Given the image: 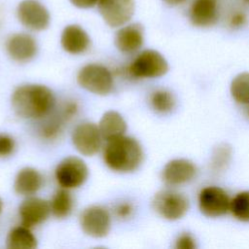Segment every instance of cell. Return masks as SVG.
<instances>
[{
  "mask_svg": "<svg viewBox=\"0 0 249 249\" xmlns=\"http://www.w3.org/2000/svg\"><path fill=\"white\" fill-rule=\"evenodd\" d=\"M243 1H245L246 3H248V4H249V0H243Z\"/></svg>",
  "mask_w": 249,
  "mask_h": 249,
  "instance_id": "36",
  "label": "cell"
},
{
  "mask_svg": "<svg viewBox=\"0 0 249 249\" xmlns=\"http://www.w3.org/2000/svg\"><path fill=\"white\" fill-rule=\"evenodd\" d=\"M51 206L43 198L30 196L22 201L18 213L23 226L32 228L43 223L50 215Z\"/></svg>",
  "mask_w": 249,
  "mask_h": 249,
  "instance_id": "15",
  "label": "cell"
},
{
  "mask_svg": "<svg viewBox=\"0 0 249 249\" xmlns=\"http://www.w3.org/2000/svg\"><path fill=\"white\" fill-rule=\"evenodd\" d=\"M52 213L59 219L67 217L73 207V198L67 189L57 191L50 203Z\"/></svg>",
  "mask_w": 249,
  "mask_h": 249,
  "instance_id": "23",
  "label": "cell"
},
{
  "mask_svg": "<svg viewBox=\"0 0 249 249\" xmlns=\"http://www.w3.org/2000/svg\"><path fill=\"white\" fill-rule=\"evenodd\" d=\"M232 151L231 146L228 144L218 145L212 154L211 157V168L215 172H223L227 169L231 159Z\"/></svg>",
  "mask_w": 249,
  "mask_h": 249,
  "instance_id": "25",
  "label": "cell"
},
{
  "mask_svg": "<svg viewBox=\"0 0 249 249\" xmlns=\"http://www.w3.org/2000/svg\"><path fill=\"white\" fill-rule=\"evenodd\" d=\"M196 174L197 167L192 160L179 158L169 160L164 165L161 178L166 185L180 186L193 181Z\"/></svg>",
  "mask_w": 249,
  "mask_h": 249,
  "instance_id": "12",
  "label": "cell"
},
{
  "mask_svg": "<svg viewBox=\"0 0 249 249\" xmlns=\"http://www.w3.org/2000/svg\"><path fill=\"white\" fill-rule=\"evenodd\" d=\"M116 215L119 218L122 219H126L128 217L131 216L132 212H133V207L130 203L128 202H124V203H120L117 205L116 209H115Z\"/></svg>",
  "mask_w": 249,
  "mask_h": 249,
  "instance_id": "30",
  "label": "cell"
},
{
  "mask_svg": "<svg viewBox=\"0 0 249 249\" xmlns=\"http://www.w3.org/2000/svg\"><path fill=\"white\" fill-rule=\"evenodd\" d=\"M168 71V63L156 50L141 52L129 64L127 72L135 78H159Z\"/></svg>",
  "mask_w": 249,
  "mask_h": 249,
  "instance_id": "4",
  "label": "cell"
},
{
  "mask_svg": "<svg viewBox=\"0 0 249 249\" xmlns=\"http://www.w3.org/2000/svg\"><path fill=\"white\" fill-rule=\"evenodd\" d=\"M16 148L15 140L6 133H0V158L11 156Z\"/></svg>",
  "mask_w": 249,
  "mask_h": 249,
  "instance_id": "27",
  "label": "cell"
},
{
  "mask_svg": "<svg viewBox=\"0 0 249 249\" xmlns=\"http://www.w3.org/2000/svg\"><path fill=\"white\" fill-rule=\"evenodd\" d=\"M149 102L153 110L160 114L171 112L176 105V99L173 93L165 89L154 90L150 95Z\"/></svg>",
  "mask_w": 249,
  "mask_h": 249,
  "instance_id": "22",
  "label": "cell"
},
{
  "mask_svg": "<svg viewBox=\"0 0 249 249\" xmlns=\"http://www.w3.org/2000/svg\"><path fill=\"white\" fill-rule=\"evenodd\" d=\"M152 206L161 218L176 221L183 218L188 212L190 202L182 193L174 190H162L155 195Z\"/></svg>",
  "mask_w": 249,
  "mask_h": 249,
  "instance_id": "3",
  "label": "cell"
},
{
  "mask_svg": "<svg viewBox=\"0 0 249 249\" xmlns=\"http://www.w3.org/2000/svg\"><path fill=\"white\" fill-rule=\"evenodd\" d=\"M102 139L98 125L92 123L78 124L72 133V143L75 149L87 157L93 156L99 151Z\"/></svg>",
  "mask_w": 249,
  "mask_h": 249,
  "instance_id": "11",
  "label": "cell"
},
{
  "mask_svg": "<svg viewBox=\"0 0 249 249\" xmlns=\"http://www.w3.org/2000/svg\"><path fill=\"white\" fill-rule=\"evenodd\" d=\"M246 21H247L246 15L240 11L232 13L229 18V25L233 29L242 27L246 23Z\"/></svg>",
  "mask_w": 249,
  "mask_h": 249,
  "instance_id": "29",
  "label": "cell"
},
{
  "mask_svg": "<svg viewBox=\"0 0 249 249\" xmlns=\"http://www.w3.org/2000/svg\"><path fill=\"white\" fill-rule=\"evenodd\" d=\"M231 95L233 100L241 105H249V72L237 74L230 86Z\"/></svg>",
  "mask_w": 249,
  "mask_h": 249,
  "instance_id": "21",
  "label": "cell"
},
{
  "mask_svg": "<svg viewBox=\"0 0 249 249\" xmlns=\"http://www.w3.org/2000/svg\"><path fill=\"white\" fill-rule=\"evenodd\" d=\"M77 81L83 89L98 95L109 94L114 85L113 76L108 68L95 63L82 67L78 73Z\"/></svg>",
  "mask_w": 249,
  "mask_h": 249,
  "instance_id": "5",
  "label": "cell"
},
{
  "mask_svg": "<svg viewBox=\"0 0 249 249\" xmlns=\"http://www.w3.org/2000/svg\"><path fill=\"white\" fill-rule=\"evenodd\" d=\"M77 111H78L77 103L73 102V101H69V102L65 103V105L62 107L61 113L65 117V119L68 121V120L72 119L77 114Z\"/></svg>",
  "mask_w": 249,
  "mask_h": 249,
  "instance_id": "31",
  "label": "cell"
},
{
  "mask_svg": "<svg viewBox=\"0 0 249 249\" xmlns=\"http://www.w3.org/2000/svg\"><path fill=\"white\" fill-rule=\"evenodd\" d=\"M43 185L41 173L33 167L21 168L14 182V189L20 196H31L37 193Z\"/></svg>",
  "mask_w": 249,
  "mask_h": 249,
  "instance_id": "18",
  "label": "cell"
},
{
  "mask_svg": "<svg viewBox=\"0 0 249 249\" xmlns=\"http://www.w3.org/2000/svg\"><path fill=\"white\" fill-rule=\"evenodd\" d=\"M144 43V28L140 23H129L121 26L115 36L117 49L124 53L137 52Z\"/></svg>",
  "mask_w": 249,
  "mask_h": 249,
  "instance_id": "16",
  "label": "cell"
},
{
  "mask_svg": "<svg viewBox=\"0 0 249 249\" xmlns=\"http://www.w3.org/2000/svg\"><path fill=\"white\" fill-rule=\"evenodd\" d=\"M70 3L80 9H89L97 5L99 0H69Z\"/></svg>",
  "mask_w": 249,
  "mask_h": 249,
  "instance_id": "32",
  "label": "cell"
},
{
  "mask_svg": "<svg viewBox=\"0 0 249 249\" xmlns=\"http://www.w3.org/2000/svg\"><path fill=\"white\" fill-rule=\"evenodd\" d=\"M60 44L66 53L79 54L89 49L90 39L82 26L78 24H68L61 32Z\"/></svg>",
  "mask_w": 249,
  "mask_h": 249,
  "instance_id": "17",
  "label": "cell"
},
{
  "mask_svg": "<svg viewBox=\"0 0 249 249\" xmlns=\"http://www.w3.org/2000/svg\"><path fill=\"white\" fill-rule=\"evenodd\" d=\"M7 247L11 249H34L37 239L29 228L18 226L13 228L7 236Z\"/></svg>",
  "mask_w": 249,
  "mask_h": 249,
  "instance_id": "20",
  "label": "cell"
},
{
  "mask_svg": "<svg viewBox=\"0 0 249 249\" xmlns=\"http://www.w3.org/2000/svg\"><path fill=\"white\" fill-rule=\"evenodd\" d=\"M2 209H3V201H2V199L0 198V214H1V212H2Z\"/></svg>",
  "mask_w": 249,
  "mask_h": 249,
  "instance_id": "34",
  "label": "cell"
},
{
  "mask_svg": "<svg viewBox=\"0 0 249 249\" xmlns=\"http://www.w3.org/2000/svg\"><path fill=\"white\" fill-rule=\"evenodd\" d=\"M67 122L65 117L60 112L59 117L54 116L45 122L40 127V134L43 138L48 140L55 139L62 131L64 123Z\"/></svg>",
  "mask_w": 249,
  "mask_h": 249,
  "instance_id": "26",
  "label": "cell"
},
{
  "mask_svg": "<svg viewBox=\"0 0 249 249\" xmlns=\"http://www.w3.org/2000/svg\"><path fill=\"white\" fill-rule=\"evenodd\" d=\"M163 3H165L166 5L168 6H171V7H176V6H179V5H182L184 4L187 0H161Z\"/></svg>",
  "mask_w": 249,
  "mask_h": 249,
  "instance_id": "33",
  "label": "cell"
},
{
  "mask_svg": "<svg viewBox=\"0 0 249 249\" xmlns=\"http://www.w3.org/2000/svg\"><path fill=\"white\" fill-rule=\"evenodd\" d=\"M20 24L31 31H43L51 22V15L47 7L39 0H22L16 10Z\"/></svg>",
  "mask_w": 249,
  "mask_h": 249,
  "instance_id": "6",
  "label": "cell"
},
{
  "mask_svg": "<svg viewBox=\"0 0 249 249\" xmlns=\"http://www.w3.org/2000/svg\"><path fill=\"white\" fill-rule=\"evenodd\" d=\"M56 182L64 189H76L88 179L89 168L86 162L78 157L63 159L54 170Z\"/></svg>",
  "mask_w": 249,
  "mask_h": 249,
  "instance_id": "7",
  "label": "cell"
},
{
  "mask_svg": "<svg viewBox=\"0 0 249 249\" xmlns=\"http://www.w3.org/2000/svg\"><path fill=\"white\" fill-rule=\"evenodd\" d=\"M53 105V93L44 85H23L17 88L12 95L15 113L24 119H41L51 112Z\"/></svg>",
  "mask_w": 249,
  "mask_h": 249,
  "instance_id": "1",
  "label": "cell"
},
{
  "mask_svg": "<svg viewBox=\"0 0 249 249\" xmlns=\"http://www.w3.org/2000/svg\"><path fill=\"white\" fill-rule=\"evenodd\" d=\"M230 212L236 220L249 223V191L239 192L231 199Z\"/></svg>",
  "mask_w": 249,
  "mask_h": 249,
  "instance_id": "24",
  "label": "cell"
},
{
  "mask_svg": "<svg viewBox=\"0 0 249 249\" xmlns=\"http://www.w3.org/2000/svg\"><path fill=\"white\" fill-rule=\"evenodd\" d=\"M98 128L102 138L109 141L124 134L126 123L120 113L111 110L103 114L99 121Z\"/></svg>",
  "mask_w": 249,
  "mask_h": 249,
  "instance_id": "19",
  "label": "cell"
},
{
  "mask_svg": "<svg viewBox=\"0 0 249 249\" xmlns=\"http://www.w3.org/2000/svg\"><path fill=\"white\" fill-rule=\"evenodd\" d=\"M231 197L218 186H207L198 194V208L208 218H219L230 211Z\"/></svg>",
  "mask_w": 249,
  "mask_h": 249,
  "instance_id": "8",
  "label": "cell"
},
{
  "mask_svg": "<svg viewBox=\"0 0 249 249\" xmlns=\"http://www.w3.org/2000/svg\"><path fill=\"white\" fill-rule=\"evenodd\" d=\"M80 226L83 231L91 237H104L111 228L109 212L99 205L89 206L81 213Z\"/></svg>",
  "mask_w": 249,
  "mask_h": 249,
  "instance_id": "10",
  "label": "cell"
},
{
  "mask_svg": "<svg viewBox=\"0 0 249 249\" xmlns=\"http://www.w3.org/2000/svg\"><path fill=\"white\" fill-rule=\"evenodd\" d=\"M220 0H192L189 7V19L196 27H210L220 18Z\"/></svg>",
  "mask_w": 249,
  "mask_h": 249,
  "instance_id": "13",
  "label": "cell"
},
{
  "mask_svg": "<svg viewBox=\"0 0 249 249\" xmlns=\"http://www.w3.org/2000/svg\"><path fill=\"white\" fill-rule=\"evenodd\" d=\"M98 12L107 25L121 27L126 24L135 12L134 0H99Z\"/></svg>",
  "mask_w": 249,
  "mask_h": 249,
  "instance_id": "9",
  "label": "cell"
},
{
  "mask_svg": "<svg viewBox=\"0 0 249 249\" xmlns=\"http://www.w3.org/2000/svg\"><path fill=\"white\" fill-rule=\"evenodd\" d=\"M247 114H248V117H249V105H248V110H247Z\"/></svg>",
  "mask_w": 249,
  "mask_h": 249,
  "instance_id": "35",
  "label": "cell"
},
{
  "mask_svg": "<svg viewBox=\"0 0 249 249\" xmlns=\"http://www.w3.org/2000/svg\"><path fill=\"white\" fill-rule=\"evenodd\" d=\"M144 158L140 143L129 136L122 135L107 141L103 160L105 164L116 172L128 173L136 170Z\"/></svg>",
  "mask_w": 249,
  "mask_h": 249,
  "instance_id": "2",
  "label": "cell"
},
{
  "mask_svg": "<svg viewBox=\"0 0 249 249\" xmlns=\"http://www.w3.org/2000/svg\"><path fill=\"white\" fill-rule=\"evenodd\" d=\"M175 248L177 249H196V242L195 237L189 232H183L175 240Z\"/></svg>",
  "mask_w": 249,
  "mask_h": 249,
  "instance_id": "28",
  "label": "cell"
},
{
  "mask_svg": "<svg viewBox=\"0 0 249 249\" xmlns=\"http://www.w3.org/2000/svg\"><path fill=\"white\" fill-rule=\"evenodd\" d=\"M6 51L12 59L26 62L36 55L38 45L35 38L28 33H14L6 41Z\"/></svg>",
  "mask_w": 249,
  "mask_h": 249,
  "instance_id": "14",
  "label": "cell"
}]
</instances>
